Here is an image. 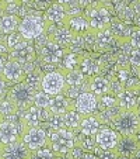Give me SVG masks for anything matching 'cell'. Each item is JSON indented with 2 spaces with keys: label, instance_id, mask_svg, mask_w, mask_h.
<instances>
[{
  "label": "cell",
  "instance_id": "obj_1",
  "mask_svg": "<svg viewBox=\"0 0 140 159\" xmlns=\"http://www.w3.org/2000/svg\"><path fill=\"white\" fill-rule=\"evenodd\" d=\"M107 2H91L86 9V18L90 23V28L92 33H100L107 28H109L111 24V14L107 9Z\"/></svg>",
  "mask_w": 140,
  "mask_h": 159
},
{
  "label": "cell",
  "instance_id": "obj_2",
  "mask_svg": "<svg viewBox=\"0 0 140 159\" xmlns=\"http://www.w3.org/2000/svg\"><path fill=\"white\" fill-rule=\"evenodd\" d=\"M49 148L57 155H66L70 153L77 145V137L70 129H62V131H52L48 135Z\"/></svg>",
  "mask_w": 140,
  "mask_h": 159
},
{
  "label": "cell",
  "instance_id": "obj_3",
  "mask_svg": "<svg viewBox=\"0 0 140 159\" xmlns=\"http://www.w3.org/2000/svg\"><path fill=\"white\" fill-rule=\"evenodd\" d=\"M115 131L119 132L121 137H132L136 135L140 129L139 110H121L113 121Z\"/></svg>",
  "mask_w": 140,
  "mask_h": 159
},
{
  "label": "cell",
  "instance_id": "obj_4",
  "mask_svg": "<svg viewBox=\"0 0 140 159\" xmlns=\"http://www.w3.org/2000/svg\"><path fill=\"white\" fill-rule=\"evenodd\" d=\"M48 25L49 24L41 16L30 14V16H25L21 20L20 27H18V33L21 34V37L25 41H32V39H36L41 35H44L46 33V30H48Z\"/></svg>",
  "mask_w": 140,
  "mask_h": 159
},
{
  "label": "cell",
  "instance_id": "obj_5",
  "mask_svg": "<svg viewBox=\"0 0 140 159\" xmlns=\"http://www.w3.org/2000/svg\"><path fill=\"white\" fill-rule=\"evenodd\" d=\"M24 128L21 129V138L24 141V144L30 148L32 152L41 149V148L49 147L48 141V132L45 131L42 127H27L23 121Z\"/></svg>",
  "mask_w": 140,
  "mask_h": 159
},
{
  "label": "cell",
  "instance_id": "obj_6",
  "mask_svg": "<svg viewBox=\"0 0 140 159\" xmlns=\"http://www.w3.org/2000/svg\"><path fill=\"white\" fill-rule=\"evenodd\" d=\"M34 96L35 93L25 84V82L14 84L9 92V100L15 106V108L23 110H27L34 104Z\"/></svg>",
  "mask_w": 140,
  "mask_h": 159
},
{
  "label": "cell",
  "instance_id": "obj_7",
  "mask_svg": "<svg viewBox=\"0 0 140 159\" xmlns=\"http://www.w3.org/2000/svg\"><path fill=\"white\" fill-rule=\"evenodd\" d=\"M66 87V78L65 73L60 70H53V72H46L42 78V87L41 90L48 93L49 96L55 97L57 94H63L65 93Z\"/></svg>",
  "mask_w": 140,
  "mask_h": 159
},
{
  "label": "cell",
  "instance_id": "obj_8",
  "mask_svg": "<svg viewBox=\"0 0 140 159\" xmlns=\"http://www.w3.org/2000/svg\"><path fill=\"white\" fill-rule=\"evenodd\" d=\"M67 49L62 48L59 44H56L55 41H52L49 38V41L45 45H42L41 48H38V55L41 58V61L44 63L48 65H59L62 62L63 57H65Z\"/></svg>",
  "mask_w": 140,
  "mask_h": 159
},
{
  "label": "cell",
  "instance_id": "obj_9",
  "mask_svg": "<svg viewBox=\"0 0 140 159\" xmlns=\"http://www.w3.org/2000/svg\"><path fill=\"white\" fill-rule=\"evenodd\" d=\"M121 138L122 137L119 135L118 131L109 128V127H102L95 137V142H97V147L107 152V151H115Z\"/></svg>",
  "mask_w": 140,
  "mask_h": 159
},
{
  "label": "cell",
  "instance_id": "obj_10",
  "mask_svg": "<svg viewBox=\"0 0 140 159\" xmlns=\"http://www.w3.org/2000/svg\"><path fill=\"white\" fill-rule=\"evenodd\" d=\"M31 155H32V151L24 144L23 139L0 148L2 159H31Z\"/></svg>",
  "mask_w": 140,
  "mask_h": 159
},
{
  "label": "cell",
  "instance_id": "obj_11",
  "mask_svg": "<svg viewBox=\"0 0 140 159\" xmlns=\"http://www.w3.org/2000/svg\"><path fill=\"white\" fill-rule=\"evenodd\" d=\"M98 104H100V99L94 93H91V92H84V93H81L74 102L76 110H77L81 116L94 114L97 111V108H98Z\"/></svg>",
  "mask_w": 140,
  "mask_h": 159
},
{
  "label": "cell",
  "instance_id": "obj_12",
  "mask_svg": "<svg viewBox=\"0 0 140 159\" xmlns=\"http://www.w3.org/2000/svg\"><path fill=\"white\" fill-rule=\"evenodd\" d=\"M10 57L13 61L21 63L24 66L27 63H32V61L35 59V48L30 44V41H23L10 51Z\"/></svg>",
  "mask_w": 140,
  "mask_h": 159
},
{
  "label": "cell",
  "instance_id": "obj_13",
  "mask_svg": "<svg viewBox=\"0 0 140 159\" xmlns=\"http://www.w3.org/2000/svg\"><path fill=\"white\" fill-rule=\"evenodd\" d=\"M2 76L6 80V83H21V82L25 80V70L24 66L21 63L15 62L13 59H9L6 63H4L3 72H2Z\"/></svg>",
  "mask_w": 140,
  "mask_h": 159
},
{
  "label": "cell",
  "instance_id": "obj_14",
  "mask_svg": "<svg viewBox=\"0 0 140 159\" xmlns=\"http://www.w3.org/2000/svg\"><path fill=\"white\" fill-rule=\"evenodd\" d=\"M49 117H51L49 110H44V108H39L32 104L25 110L23 121L27 127H41L44 123H48Z\"/></svg>",
  "mask_w": 140,
  "mask_h": 159
},
{
  "label": "cell",
  "instance_id": "obj_15",
  "mask_svg": "<svg viewBox=\"0 0 140 159\" xmlns=\"http://www.w3.org/2000/svg\"><path fill=\"white\" fill-rule=\"evenodd\" d=\"M20 139L23 138H21L18 124L14 123V121L3 120V123L0 124V144L4 147V145L14 144Z\"/></svg>",
  "mask_w": 140,
  "mask_h": 159
},
{
  "label": "cell",
  "instance_id": "obj_16",
  "mask_svg": "<svg viewBox=\"0 0 140 159\" xmlns=\"http://www.w3.org/2000/svg\"><path fill=\"white\" fill-rule=\"evenodd\" d=\"M67 18H69L67 9L63 6L60 0L59 2H53L48 10H45V21H46L48 24L65 25Z\"/></svg>",
  "mask_w": 140,
  "mask_h": 159
},
{
  "label": "cell",
  "instance_id": "obj_17",
  "mask_svg": "<svg viewBox=\"0 0 140 159\" xmlns=\"http://www.w3.org/2000/svg\"><path fill=\"white\" fill-rule=\"evenodd\" d=\"M65 25L72 31V34L74 37H84L86 34H88L90 31H91V28H90V23H88V20L86 18L84 14L69 17L67 21L65 23Z\"/></svg>",
  "mask_w": 140,
  "mask_h": 159
},
{
  "label": "cell",
  "instance_id": "obj_18",
  "mask_svg": "<svg viewBox=\"0 0 140 159\" xmlns=\"http://www.w3.org/2000/svg\"><path fill=\"white\" fill-rule=\"evenodd\" d=\"M102 128V123L97 114H90L83 116V120L80 124V132L84 137H92L95 138L100 129Z\"/></svg>",
  "mask_w": 140,
  "mask_h": 159
},
{
  "label": "cell",
  "instance_id": "obj_19",
  "mask_svg": "<svg viewBox=\"0 0 140 159\" xmlns=\"http://www.w3.org/2000/svg\"><path fill=\"white\" fill-rule=\"evenodd\" d=\"M140 144L137 141L136 135H132V137H122L116 147L115 152L119 156H125V158H133L136 155V152L139 151Z\"/></svg>",
  "mask_w": 140,
  "mask_h": 159
},
{
  "label": "cell",
  "instance_id": "obj_20",
  "mask_svg": "<svg viewBox=\"0 0 140 159\" xmlns=\"http://www.w3.org/2000/svg\"><path fill=\"white\" fill-rule=\"evenodd\" d=\"M74 100H70L67 99L66 96L63 94H57L52 99L51 103V107H49V111L51 114H60V116H65L67 111L70 110H74Z\"/></svg>",
  "mask_w": 140,
  "mask_h": 159
},
{
  "label": "cell",
  "instance_id": "obj_21",
  "mask_svg": "<svg viewBox=\"0 0 140 159\" xmlns=\"http://www.w3.org/2000/svg\"><path fill=\"white\" fill-rule=\"evenodd\" d=\"M88 90L97 97H102L111 93V80L104 76H95L88 80Z\"/></svg>",
  "mask_w": 140,
  "mask_h": 159
},
{
  "label": "cell",
  "instance_id": "obj_22",
  "mask_svg": "<svg viewBox=\"0 0 140 159\" xmlns=\"http://www.w3.org/2000/svg\"><path fill=\"white\" fill-rule=\"evenodd\" d=\"M116 97H118V106L121 110H137L139 96L136 90L123 89Z\"/></svg>",
  "mask_w": 140,
  "mask_h": 159
},
{
  "label": "cell",
  "instance_id": "obj_23",
  "mask_svg": "<svg viewBox=\"0 0 140 159\" xmlns=\"http://www.w3.org/2000/svg\"><path fill=\"white\" fill-rule=\"evenodd\" d=\"M49 38L52 41H55L56 44H59L62 48L69 49L73 39H74V35H73L72 31L69 30L66 25H62V27H57L53 33H49Z\"/></svg>",
  "mask_w": 140,
  "mask_h": 159
},
{
  "label": "cell",
  "instance_id": "obj_24",
  "mask_svg": "<svg viewBox=\"0 0 140 159\" xmlns=\"http://www.w3.org/2000/svg\"><path fill=\"white\" fill-rule=\"evenodd\" d=\"M78 69L83 72V75L86 78L91 79V78H95V76H100L98 73L101 72V65H100L98 61H95L94 58H83L80 61V68Z\"/></svg>",
  "mask_w": 140,
  "mask_h": 159
},
{
  "label": "cell",
  "instance_id": "obj_25",
  "mask_svg": "<svg viewBox=\"0 0 140 159\" xmlns=\"http://www.w3.org/2000/svg\"><path fill=\"white\" fill-rule=\"evenodd\" d=\"M21 20L18 18V16L13 14H4L0 17V33L4 35H10V34L18 31Z\"/></svg>",
  "mask_w": 140,
  "mask_h": 159
},
{
  "label": "cell",
  "instance_id": "obj_26",
  "mask_svg": "<svg viewBox=\"0 0 140 159\" xmlns=\"http://www.w3.org/2000/svg\"><path fill=\"white\" fill-rule=\"evenodd\" d=\"M66 78V84L67 87H83V86H88L87 82L90 80L88 78L83 75L80 69H74V70H69V72H63Z\"/></svg>",
  "mask_w": 140,
  "mask_h": 159
},
{
  "label": "cell",
  "instance_id": "obj_27",
  "mask_svg": "<svg viewBox=\"0 0 140 159\" xmlns=\"http://www.w3.org/2000/svg\"><path fill=\"white\" fill-rule=\"evenodd\" d=\"M60 66V72H69V70H74V69H78V66H80V59H78L77 54H73L72 51H66L65 57H63L62 62L59 63Z\"/></svg>",
  "mask_w": 140,
  "mask_h": 159
},
{
  "label": "cell",
  "instance_id": "obj_28",
  "mask_svg": "<svg viewBox=\"0 0 140 159\" xmlns=\"http://www.w3.org/2000/svg\"><path fill=\"white\" fill-rule=\"evenodd\" d=\"M63 118H65V124H66V128L67 129H70V131H73V132L80 129V124H81V120H83V116H81L76 108L67 111V113L63 116Z\"/></svg>",
  "mask_w": 140,
  "mask_h": 159
},
{
  "label": "cell",
  "instance_id": "obj_29",
  "mask_svg": "<svg viewBox=\"0 0 140 159\" xmlns=\"http://www.w3.org/2000/svg\"><path fill=\"white\" fill-rule=\"evenodd\" d=\"M115 37H113V34L111 33L109 28H107V30L104 31H100V33L95 34V44L98 48L101 49H107L108 47H111V45L115 42Z\"/></svg>",
  "mask_w": 140,
  "mask_h": 159
},
{
  "label": "cell",
  "instance_id": "obj_30",
  "mask_svg": "<svg viewBox=\"0 0 140 159\" xmlns=\"http://www.w3.org/2000/svg\"><path fill=\"white\" fill-rule=\"evenodd\" d=\"M42 78H44V75H41L36 69H34L32 72L28 73V75L25 76L24 82H25V84L32 90L34 93H36V92H39L41 87H42Z\"/></svg>",
  "mask_w": 140,
  "mask_h": 159
},
{
  "label": "cell",
  "instance_id": "obj_31",
  "mask_svg": "<svg viewBox=\"0 0 140 159\" xmlns=\"http://www.w3.org/2000/svg\"><path fill=\"white\" fill-rule=\"evenodd\" d=\"M52 99H53V97L49 96L48 93L39 90V92L35 93V96H34V106H36V107H39V108H44V110H49Z\"/></svg>",
  "mask_w": 140,
  "mask_h": 159
},
{
  "label": "cell",
  "instance_id": "obj_32",
  "mask_svg": "<svg viewBox=\"0 0 140 159\" xmlns=\"http://www.w3.org/2000/svg\"><path fill=\"white\" fill-rule=\"evenodd\" d=\"M48 127L51 131H62V129H67L65 124V118L60 114H51L48 120Z\"/></svg>",
  "mask_w": 140,
  "mask_h": 159
},
{
  "label": "cell",
  "instance_id": "obj_33",
  "mask_svg": "<svg viewBox=\"0 0 140 159\" xmlns=\"http://www.w3.org/2000/svg\"><path fill=\"white\" fill-rule=\"evenodd\" d=\"M31 159H55V152L49 147H45L32 152Z\"/></svg>",
  "mask_w": 140,
  "mask_h": 159
},
{
  "label": "cell",
  "instance_id": "obj_34",
  "mask_svg": "<svg viewBox=\"0 0 140 159\" xmlns=\"http://www.w3.org/2000/svg\"><path fill=\"white\" fill-rule=\"evenodd\" d=\"M23 41H24V38L21 37V34L18 33V31H15V33L10 34L9 37H6V44H7V47H9L10 51H11L13 48H15V47Z\"/></svg>",
  "mask_w": 140,
  "mask_h": 159
},
{
  "label": "cell",
  "instance_id": "obj_35",
  "mask_svg": "<svg viewBox=\"0 0 140 159\" xmlns=\"http://www.w3.org/2000/svg\"><path fill=\"white\" fill-rule=\"evenodd\" d=\"M100 103H102L105 108H113L118 106V97H116L113 93L105 94V96L100 97Z\"/></svg>",
  "mask_w": 140,
  "mask_h": 159
},
{
  "label": "cell",
  "instance_id": "obj_36",
  "mask_svg": "<svg viewBox=\"0 0 140 159\" xmlns=\"http://www.w3.org/2000/svg\"><path fill=\"white\" fill-rule=\"evenodd\" d=\"M129 44H130L132 48H140V28L136 27V25L133 27L130 39H129Z\"/></svg>",
  "mask_w": 140,
  "mask_h": 159
},
{
  "label": "cell",
  "instance_id": "obj_37",
  "mask_svg": "<svg viewBox=\"0 0 140 159\" xmlns=\"http://www.w3.org/2000/svg\"><path fill=\"white\" fill-rule=\"evenodd\" d=\"M129 62L134 68H140V48H133L129 54Z\"/></svg>",
  "mask_w": 140,
  "mask_h": 159
},
{
  "label": "cell",
  "instance_id": "obj_38",
  "mask_svg": "<svg viewBox=\"0 0 140 159\" xmlns=\"http://www.w3.org/2000/svg\"><path fill=\"white\" fill-rule=\"evenodd\" d=\"M6 87H7V83L6 80L3 79V76L0 75V97L4 94V92H6Z\"/></svg>",
  "mask_w": 140,
  "mask_h": 159
},
{
  "label": "cell",
  "instance_id": "obj_39",
  "mask_svg": "<svg viewBox=\"0 0 140 159\" xmlns=\"http://www.w3.org/2000/svg\"><path fill=\"white\" fill-rule=\"evenodd\" d=\"M80 159H100L97 155H94V153H88V152H84L83 156H81Z\"/></svg>",
  "mask_w": 140,
  "mask_h": 159
},
{
  "label": "cell",
  "instance_id": "obj_40",
  "mask_svg": "<svg viewBox=\"0 0 140 159\" xmlns=\"http://www.w3.org/2000/svg\"><path fill=\"white\" fill-rule=\"evenodd\" d=\"M4 63H6V61H4V59H3V57H2V55H0V75H2V72H3Z\"/></svg>",
  "mask_w": 140,
  "mask_h": 159
},
{
  "label": "cell",
  "instance_id": "obj_41",
  "mask_svg": "<svg viewBox=\"0 0 140 159\" xmlns=\"http://www.w3.org/2000/svg\"><path fill=\"white\" fill-rule=\"evenodd\" d=\"M6 7V2H0V11H3Z\"/></svg>",
  "mask_w": 140,
  "mask_h": 159
},
{
  "label": "cell",
  "instance_id": "obj_42",
  "mask_svg": "<svg viewBox=\"0 0 140 159\" xmlns=\"http://www.w3.org/2000/svg\"><path fill=\"white\" fill-rule=\"evenodd\" d=\"M133 159H140V148H139V151L136 152V155L133 156Z\"/></svg>",
  "mask_w": 140,
  "mask_h": 159
},
{
  "label": "cell",
  "instance_id": "obj_43",
  "mask_svg": "<svg viewBox=\"0 0 140 159\" xmlns=\"http://www.w3.org/2000/svg\"><path fill=\"white\" fill-rule=\"evenodd\" d=\"M136 138H137V141H139V144H140V129L137 131V134H136Z\"/></svg>",
  "mask_w": 140,
  "mask_h": 159
},
{
  "label": "cell",
  "instance_id": "obj_44",
  "mask_svg": "<svg viewBox=\"0 0 140 159\" xmlns=\"http://www.w3.org/2000/svg\"><path fill=\"white\" fill-rule=\"evenodd\" d=\"M3 123V114H2V113H0V124Z\"/></svg>",
  "mask_w": 140,
  "mask_h": 159
},
{
  "label": "cell",
  "instance_id": "obj_45",
  "mask_svg": "<svg viewBox=\"0 0 140 159\" xmlns=\"http://www.w3.org/2000/svg\"><path fill=\"white\" fill-rule=\"evenodd\" d=\"M67 159H70V158H67Z\"/></svg>",
  "mask_w": 140,
  "mask_h": 159
},
{
  "label": "cell",
  "instance_id": "obj_46",
  "mask_svg": "<svg viewBox=\"0 0 140 159\" xmlns=\"http://www.w3.org/2000/svg\"><path fill=\"white\" fill-rule=\"evenodd\" d=\"M0 159H2V158H0Z\"/></svg>",
  "mask_w": 140,
  "mask_h": 159
}]
</instances>
